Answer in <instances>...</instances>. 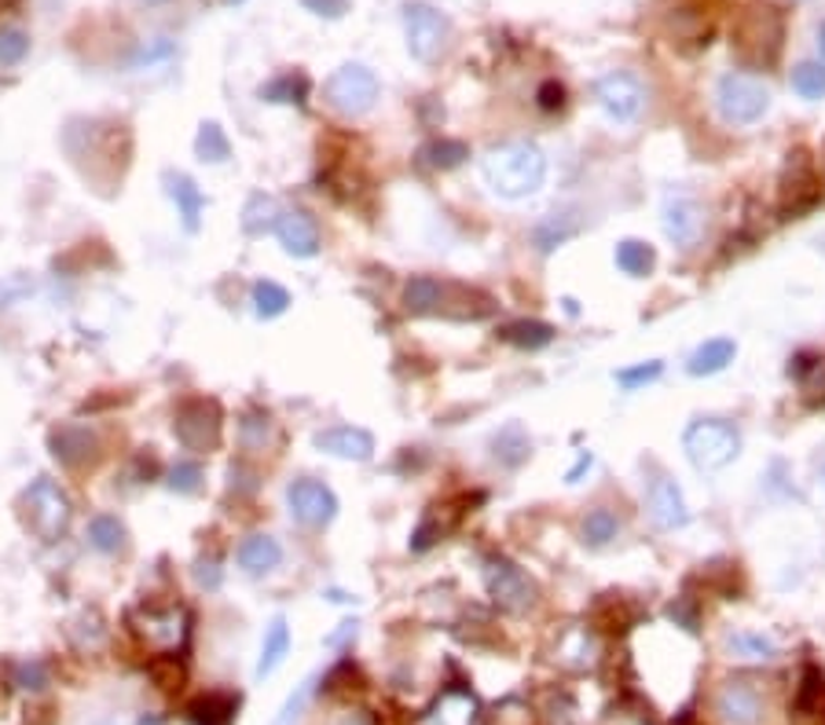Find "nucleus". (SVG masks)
Returning <instances> with one entry per match:
<instances>
[{
    "instance_id": "nucleus-29",
    "label": "nucleus",
    "mask_w": 825,
    "mask_h": 725,
    "mask_svg": "<svg viewBox=\"0 0 825 725\" xmlns=\"http://www.w3.org/2000/svg\"><path fill=\"white\" fill-rule=\"evenodd\" d=\"M580 536H583L587 546H609V542L620 536V517L606 506L591 509L580 524Z\"/></svg>"
},
{
    "instance_id": "nucleus-13",
    "label": "nucleus",
    "mask_w": 825,
    "mask_h": 725,
    "mask_svg": "<svg viewBox=\"0 0 825 725\" xmlns=\"http://www.w3.org/2000/svg\"><path fill=\"white\" fill-rule=\"evenodd\" d=\"M646 509H650V520L657 524L660 531H676V528H682V524L690 520V509H687V499H682V488L671 477H664V472L650 480Z\"/></svg>"
},
{
    "instance_id": "nucleus-14",
    "label": "nucleus",
    "mask_w": 825,
    "mask_h": 725,
    "mask_svg": "<svg viewBox=\"0 0 825 725\" xmlns=\"http://www.w3.org/2000/svg\"><path fill=\"white\" fill-rule=\"evenodd\" d=\"M312 443H316V451H324V455L341 458V462H371L375 458V437L356 426L319 429L316 437H312Z\"/></svg>"
},
{
    "instance_id": "nucleus-46",
    "label": "nucleus",
    "mask_w": 825,
    "mask_h": 725,
    "mask_svg": "<svg viewBox=\"0 0 825 725\" xmlns=\"http://www.w3.org/2000/svg\"><path fill=\"white\" fill-rule=\"evenodd\" d=\"M220 579H225V576H220V568H217L214 557L195 564V582H198L203 590H220Z\"/></svg>"
},
{
    "instance_id": "nucleus-22",
    "label": "nucleus",
    "mask_w": 825,
    "mask_h": 725,
    "mask_svg": "<svg viewBox=\"0 0 825 725\" xmlns=\"http://www.w3.org/2000/svg\"><path fill=\"white\" fill-rule=\"evenodd\" d=\"M529 455H532V440L521 421H507V426L492 437V458H496L499 466L518 469L521 462H529Z\"/></svg>"
},
{
    "instance_id": "nucleus-6",
    "label": "nucleus",
    "mask_w": 825,
    "mask_h": 725,
    "mask_svg": "<svg viewBox=\"0 0 825 725\" xmlns=\"http://www.w3.org/2000/svg\"><path fill=\"white\" fill-rule=\"evenodd\" d=\"M378 96H381V85H378L375 70H367L364 63L338 66L324 85V99L345 118L367 114V110L378 103Z\"/></svg>"
},
{
    "instance_id": "nucleus-4",
    "label": "nucleus",
    "mask_w": 825,
    "mask_h": 725,
    "mask_svg": "<svg viewBox=\"0 0 825 725\" xmlns=\"http://www.w3.org/2000/svg\"><path fill=\"white\" fill-rule=\"evenodd\" d=\"M404 37H408V52L415 56L422 66H434L451 48V19L440 12V8L426 4V0H411L404 8Z\"/></svg>"
},
{
    "instance_id": "nucleus-48",
    "label": "nucleus",
    "mask_w": 825,
    "mask_h": 725,
    "mask_svg": "<svg viewBox=\"0 0 825 725\" xmlns=\"http://www.w3.org/2000/svg\"><path fill=\"white\" fill-rule=\"evenodd\" d=\"M591 466H595V455H587V451H583V455L577 458V466H572V469L566 472V480H569V483H580V480L591 472Z\"/></svg>"
},
{
    "instance_id": "nucleus-50",
    "label": "nucleus",
    "mask_w": 825,
    "mask_h": 725,
    "mask_svg": "<svg viewBox=\"0 0 825 725\" xmlns=\"http://www.w3.org/2000/svg\"><path fill=\"white\" fill-rule=\"evenodd\" d=\"M338 725H371V718H367V714H360V711H352V714H345V718H341Z\"/></svg>"
},
{
    "instance_id": "nucleus-15",
    "label": "nucleus",
    "mask_w": 825,
    "mask_h": 725,
    "mask_svg": "<svg viewBox=\"0 0 825 725\" xmlns=\"http://www.w3.org/2000/svg\"><path fill=\"white\" fill-rule=\"evenodd\" d=\"M271 231H276L279 246H283L290 257L305 260V257L319 254V228L305 209H283V213L276 217V228Z\"/></svg>"
},
{
    "instance_id": "nucleus-45",
    "label": "nucleus",
    "mask_w": 825,
    "mask_h": 725,
    "mask_svg": "<svg viewBox=\"0 0 825 725\" xmlns=\"http://www.w3.org/2000/svg\"><path fill=\"white\" fill-rule=\"evenodd\" d=\"M301 8L319 19H341L349 12V0H301Z\"/></svg>"
},
{
    "instance_id": "nucleus-32",
    "label": "nucleus",
    "mask_w": 825,
    "mask_h": 725,
    "mask_svg": "<svg viewBox=\"0 0 825 725\" xmlns=\"http://www.w3.org/2000/svg\"><path fill=\"white\" fill-rule=\"evenodd\" d=\"M195 155L203 158V161H209V165H220V161L231 158V144H228L225 128H220L217 121H203V125H198Z\"/></svg>"
},
{
    "instance_id": "nucleus-9",
    "label": "nucleus",
    "mask_w": 825,
    "mask_h": 725,
    "mask_svg": "<svg viewBox=\"0 0 825 725\" xmlns=\"http://www.w3.org/2000/svg\"><path fill=\"white\" fill-rule=\"evenodd\" d=\"M595 99L598 107L606 110L609 121L631 125V121L642 114V107H646V88H642V81L635 74H628V70H612V74L598 77Z\"/></svg>"
},
{
    "instance_id": "nucleus-27",
    "label": "nucleus",
    "mask_w": 825,
    "mask_h": 725,
    "mask_svg": "<svg viewBox=\"0 0 825 725\" xmlns=\"http://www.w3.org/2000/svg\"><path fill=\"white\" fill-rule=\"evenodd\" d=\"M612 260H617V268L623 271V275L642 279V275H650L653 265H657V254H653L650 242L623 238V242H617V254H612Z\"/></svg>"
},
{
    "instance_id": "nucleus-35",
    "label": "nucleus",
    "mask_w": 825,
    "mask_h": 725,
    "mask_svg": "<svg viewBox=\"0 0 825 725\" xmlns=\"http://www.w3.org/2000/svg\"><path fill=\"white\" fill-rule=\"evenodd\" d=\"M276 201H271L268 195H250L246 209H243V231L246 235H265L268 228H276Z\"/></svg>"
},
{
    "instance_id": "nucleus-1",
    "label": "nucleus",
    "mask_w": 825,
    "mask_h": 725,
    "mask_svg": "<svg viewBox=\"0 0 825 725\" xmlns=\"http://www.w3.org/2000/svg\"><path fill=\"white\" fill-rule=\"evenodd\" d=\"M481 176L496 191L499 198H529L536 195L547 180V158L536 144L514 139V144H499L481 158Z\"/></svg>"
},
{
    "instance_id": "nucleus-31",
    "label": "nucleus",
    "mask_w": 825,
    "mask_h": 725,
    "mask_svg": "<svg viewBox=\"0 0 825 725\" xmlns=\"http://www.w3.org/2000/svg\"><path fill=\"white\" fill-rule=\"evenodd\" d=\"M250 300H254V311L260 319H276L290 308V294L271 279H257L254 290H250Z\"/></svg>"
},
{
    "instance_id": "nucleus-38",
    "label": "nucleus",
    "mask_w": 825,
    "mask_h": 725,
    "mask_svg": "<svg viewBox=\"0 0 825 725\" xmlns=\"http://www.w3.org/2000/svg\"><path fill=\"white\" fill-rule=\"evenodd\" d=\"M569 235H577V220L569 213H550L543 224L536 228V246L547 254V249H555L558 242H566Z\"/></svg>"
},
{
    "instance_id": "nucleus-26",
    "label": "nucleus",
    "mask_w": 825,
    "mask_h": 725,
    "mask_svg": "<svg viewBox=\"0 0 825 725\" xmlns=\"http://www.w3.org/2000/svg\"><path fill=\"white\" fill-rule=\"evenodd\" d=\"M235 708H239L235 697H228V692H209V697L191 703L187 718L191 725H235Z\"/></svg>"
},
{
    "instance_id": "nucleus-52",
    "label": "nucleus",
    "mask_w": 825,
    "mask_h": 725,
    "mask_svg": "<svg viewBox=\"0 0 825 725\" xmlns=\"http://www.w3.org/2000/svg\"><path fill=\"white\" fill-rule=\"evenodd\" d=\"M818 52H822V59H825V23H822V29H818Z\"/></svg>"
},
{
    "instance_id": "nucleus-42",
    "label": "nucleus",
    "mask_w": 825,
    "mask_h": 725,
    "mask_svg": "<svg viewBox=\"0 0 825 725\" xmlns=\"http://www.w3.org/2000/svg\"><path fill=\"white\" fill-rule=\"evenodd\" d=\"M177 56V45L169 37H158V40H150V45H144L139 52L133 56V66H155V63H162V59H173Z\"/></svg>"
},
{
    "instance_id": "nucleus-17",
    "label": "nucleus",
    "mask_w": 825,
    "mask_h": 725,
    "mask_svg": "<svg viewBox=\"0 0 825 725\" xmlns=\"http://www.w3.org/2000/svg\"><path fill=\"white\" fill-rule=\"evenodd\" d=\"M166 191H169V198H173V206L180 213V224H184V231L195 235L198 224H203V213H206L203 187H198L187 173H166Z\"/></svg>"
},
{
    "instance_id": "nucleus-2",
    "label": "nucleus",
    "mask_w": 825,
    "mask_h": 725,
    "mask_svg": "<svg viewBox=\"0 0 825 725\" xmlns=\"http://www.w3.org/2000/svg\"><path fill=\"white\" fill-rule=\"evenodd\" d=\"M682 451L693 469L719 472L741 455V432L727 418H697L682 432Z\"/></svg>"
},
{
    "instance_id": "nucleus-16",
    "label": "nucleus",
    "mask_w": 825,
    "mask_h": 725,
    "mask_svg": "<svg viewBox=\"0 0 825 725\" xmlns=\"http://www.w3.org/2000/svg\"><path fill=\"white\" fill-rule=\"evenodd\" d=\"M716 711L727 725H760L763 718V697L752 681H727L716 697Z\"/></svg>"
},
{
    "instance_id": "nucleus-23",
    "label": "nucleus",
    "mask_w": 825,
    "mask_h": 725,
    "mask_svg": "<svg viewBox=\"0 0 825 725\" xmlns=\"http://www.w3.org/2000/svg\"><path fill=\"white\" fill-rule=\"evenodd\" d=\"M287 652H290V627H287L283 616H276L265 630V644H260V656H257V667H254L257 678L260 681L271 678V674L283 667Z\"/></svg>"
},
{
    "instance_id": "nucleus-24",
    "label": "nucleus",
    "mask_w": 825,
    "mask_h": 725,
    "mask_svg": "<svg viewBox=\"0 0 825 725\" xmlns=\"http://www.w3.org/2000/svg\"><path fill=\"white\" fill-rule=\"evenodd\" d=\"M88 546L96 553H107V557H114V553L125 550V524L114 517V513H96L93 520H88Z\"/></svg>"
},
{
    "instance_id": "nucleus-3",
    "label": "nucleus",
    "mask_w": 825,
    "mask_h": 725,
    "mask_svg": "<svg viewBox=\"0 0 825 725\" xmlns=\"http://www.w3.org/2000/svg\"><path fill=\"white\" fill-rule=\"evenodd\" d=\"M23 509H26V524L41 542H59L66 536L70 517H74V506H70V495L59 488V480L52 477H37L26 488L23 495Z\"/></svg>"
},
{
    "instance_id": "nucleus-36",
    "label": "nucleus",
    "mask_w": 825,
    "mask_h": 725,
    "mask_svg": "<svg viewBox=\"0 0 825 725\" xmlns=\"http://www.w3.org/2000/svg\"><path fill=\"white\" fill-rule=\"evenodd\" d=\"M312 689H316V678H305L298 685L294 692L287 697V703L279 708V714L271 718L268 725H301V718H305L308 711V700H312Z\"/></svg>"
},
{
    "instance_id": "nucleus-53",
    "label": "nucleus",
    "mask_w": 825,
    "mask_h": 725,
    "mask_svg": "<svg viewBox=\"0 0 825 725\" xmlns=\"http://www.w3.org/2000/svg\"><path fill=\"white\" fill-rule=\"evenodd\" d=\"M147 4H169V0H147Z\"/></svg>"
},
{
    "instance_id": "nucleus-41",
    "label": "nucleus",
    "mask_w": 825,
    "mask_h": 725,
    "mask_svg": "<svg viewBox=\"0 0 825 725\" xmlns=\"http://www.w3.org/2000/svg\"><path fill=\"white\" fill-rule=\"evenodd\" d=\"M664 374V362L660 359H650V362H639V367H623L617 370V385L623 389H639V385H650V381H657Z\"/></svg>"
},
{
    "instance_id": "nucleus-11",
    "label": "nucleus",
    "mask_w": 825,
    "mask_h": 725,
    "mask_svg": "<svg viewBox=\"0 0 825 725\" xmlns=\"http://www.w3.org/2000/svg\"><path fill=\"white\" fill-rule=\"evenodd\" d=\"M173 432L187 451H214L220 443V407L214 400L180 403Z\"/></svg>"
},
{
    "instance_id": "nucleus-7",
    "label": "nucleus",
    "mask_w": 825,
    "mask_h": 725,
    "mask_svg": "<svg viewBox=\"0 0 825 725\" xmlns=\"http://www.w3.org/2000/svg\"><path fill=\"white\" fill-rule=\"evenodd\" d=\"M129 627L147 649L177 652L187 641V612L177 604H139L129 616Z\"/></svg>"
},
{
    "instance_id": "nucleus-19",
    "label": "nucleus",
    "mask_w": 825,
    "mask_h": 725,
    "mask_svg": "<svg viewBox=\"0 0 825 725\" xmlns=\"http://www.w3.org/2000/svg\"><path fill=\"white\" fill-rule=\"evenodd\" d=\"M48 447H52V455L63 462V466H85V462L96 458L99 443L85 426H59L52 429V437H48Z\"/></svg>"
},
{
    "instance_id": "nucleus-47",
    "label": "nucleus",
    "mask_w": 825,
    "mask_h": 725,
    "mask_svg": "<svg viewBox=\"0 0 825 725\" xmlns=\"http://www.w3.org/2000/svg\"><path fill=\"white\" fill-rule=\"evenodd\" d=\"M356 630H360V623H356V619H345L335 634H327L324 644H327V649H341V644L356 641Z\"/></svg>"
},
{
    "instance_id": "nucleus-49",
    "label": "nucleus",
    "mask_w": 825,
    "mask_h": 725,
    "mask_svg": "<svg viewBox=\"0 0 825 725\" xmlns=\"http://www.w3.org/2000/svg\"><path fill=\"white\" fill-rule=\"evenodd\" d=\"M23 681H37V689H45V671L29 663V667H23Z\"/></svg>"
},
{
    "instance_id": "nucleus-12",
    "label": "nucleus",
    "mask_w": 825,
    "mask_h": 725,
    "mask_svg": "<svg viewBox=\"0 0 825 725\" xmlns=\"http://www.w3.org/2000/svg\"><path fill=\"white\" fill-rule=\"evenodd\" d=\"M664 235L676 242L679 249H693L704 235V209L697 198L690 195H668L660 209Z\"/></svg>"
},
{
    "instance_id": "nucleus-43",
    "label": "nucleus",
    "mask_w": 825,
    "mask_h": 725,
    "mask_svg": "<svg viewBox=\"0 0 825 725\" xmlns=\"http://www.w3.org/2000/svg\"><path fill=\"white\" fill-rule=\"evenodd\" d=\"M268 440V415H254L243 421V447L246 451H260Z\"/></svg>"
},
{
    "instance_id": "nucleus-51",
    "label": "nucleus",
    "mask_w": 825,
    "mask_h": 725,
    "mask_svg": "<svg viewBox=\"0 0 825 725\" xmlns=\"http://www.w3.org/2000/svg\"><path fill=\"white\" fill-rule=\"evenodd\" d=\"M136 725H169L162 714H139V722Z\"/></svg>"
},
{
    "instance_id": "nucleus-44",
    "label": "nucleus",
    "mask_w": 825,
    "mask_h": 725,
    "mask_svg": "<svg viewBox=\"0 0 825 725\" xmlns=\"http://www.w3.org/2000/svg\"><path fill=\"white\" fill-rule=\"evenodd\" d=\"M536 99H539V110H547V114H555V110L566 107V88H561L558 81H543L539 93H536Z\"/></svg>"
},
{
    "instance_id": "nucleus-10",
    "label": "nucleus",
    "mask_w": 825,
    "mask_h": 725,
    "mask_svg": "<svg viewBox=\"0 0 825 725\" xmlns=\"http://www.w3.org/2000/svg\"><path fill=\"white\" fill-rule=\"evenodd\" d=\"M287 506H290V517H294L301 528H327V524L338 517L335 491H330L324 480H312V477H298L290 483Z\"/></svg>"
},
{
    "instance_id": "nucleus-18",
    "label": "nucleus",
    "mask_w": 825,
    "mask_h": 725,
    "mask_svg": "<svg viewBox=\"0 0 825 725\" xmlns=\"http://www.w3.org/2000/svg\"><path fill=\"white\" fill-rule=\"evenodd\" d=\"M235 561L246 576H268V572H276L279 561H283V546H279V539L265 536V531H254V536L239 542Z\"/></svg>"
},
{
    "instance_id": "nucleus-20",
    "label": "nucleus",
    "mask_w": 825,
    "mask_h": 725,
    "mask_svg": "<svg viewBox=\"0 0 825 725\" xmlns=\"http://www.w3.org/2000/svg\"><path fill=\"white\" fill-rule=\"evenodd\" d=\"M448 282L434 275H415L404 286V305L415 316H437V311H448Z\"/></svg>"
},
{
    "instance_id": "nucleus-8",
    "label": "nucleus",
    "mask_w": 825,
    "mask_h": 725,
    "mask_svg": "<svg viewBox=\"0 0 825 725\" xmlns=\"http://www.w3.org/2000/svg\"><path fill=\"white\" fill-rule=\"evenodd\" d=\"M485 587L502 612H529L536 604V582L507 557H485Z\"/></svg>"
},
{
    "instance_id": "nucleus-5",
    "label": "nucleus",
    "mask_w": 825,
    "mask_h": 725,
    "mask_svg": "<svg viewBox=\"0 0 825 725\" xmlns=\"http://www.w3.org/2000/svg\"><path fill=\"white\" fill-rule=\"evenodd\" d=\"M716 107L727 125H756V121L767 114L771 93L760 77L752 74H723L716 85Z\"/></svg>"
},
{
    "instance_id": "nucleus-34",
    "label": "nucleus",
    "mask_w": 825,
    "mask_h": 725,
    "mask_svg": "<svg viewBox=\"0 0 825 725\" xmlns=\"http://www.w3.org/2000/svg\"><path fill=\"white\" fill-rule=\"evenodd\" d=\"M727 649H730L738 660H774V652H778V644H774V641L767 638V634L738 630V634H730Z\"/></svg>"
},
{
    "instance_id": "nucleus-39",
    "label": "nucleus",
    "mask_w": 825,
    "mask_h": 725,
    "mask_svg": "<svg viewBox=\"0 0 825 725\" xmlns=\"http://www.w3.org/2000/svg\"><path fill=\"white\" fill-rule=\"evenodd\" d=\"M422 158H426L434 169H456V165H462V158H470V147L462 144V139H437V144H429L426 150H422Z\"/></svg>"
},
{
    "instance_id": "nucleus-40",
    "label": "nucleus",
    "mask_w": 825,
    "mask_h": 725,
    "mask_svg": "<svg viewBox=\"0 0 825 725\" xmlns=\"http://www.w3.org/2000/svg\"><path fill=\"white\" fill-rule=\"evenodd\" d=\"M29 52V37L23 29H0V66H19Z\"/></svg>"
},
{
    "instance_id": "nucleus-37",
    "label": "nucleus",
    "mask_w": 825,
    "mask_h": 725,
    "mask_svg": "<svg viewBox=\"0 0 825 725\" xmlns=\"http://www.w3.org/2000/svg\"><path fill=\"white\" fill-rule=\"evenodd\" d=\"M203 480H206L203 466L191 458H180L177 466H169V472H166V483L177 491V495H195V491L203 488Z\"/></svg>"
},
{
    "instance_id": "nucleus-28",
    "label": "nucleus",
    "mask_w": 825,
    "mask_h": 725,
    "mask_svg": "<svg viewBox=\"0 0 825 725\" xmlns=\"http://www.w3.org/2000/svg\"><path fill=\"white\" fill-rule=\"evenodd\" d=\"M789 374L800 381L803 396L811 403L825 407V356H797V362L789 367Z\"/></svg>"
},
{
    "instance_id": "nucleus-21",
    "label": "nucleus",
    "mask_w": 825,
    "mask_h": 725,
    "mask_svg": "<svg viewBox=\"0 0 825 725\" xmlns=\"http://www.w3.org/2000/svg\"><path fill=\"white\" fill-rule=\"evenodd\" d=\"M733 356H738V345H733L730 337H712L693 348V356L687 359V374H693V378L719 374V370L730 367Z\"/></svg>"
},
{
    "instance_id": "nucleus-25",
    "label": "nucleus",
    "mask_w": 825,
    "mask_h": 725,
    "mask_svg": "<svg viewBox=\"0 0 825 725\" xmlns=\"http://www.w3.org/2000/svg\"><path fill=\"white\" fill-rule=\"evenodd\" d=\"M499 337L507 341V345H514V348L536 352V348H547L550 341H555V327H550V322H539V319H514V322H507V327L499 330Z\"/></svg>"
},
{
    "instance_id": "nucleus-30",
    "label": "nucleus",
    "mask_w": 825,
    "mask_h": 725,
    "mask_svg": "<svg viewBox=\"0 0 825 725\" xmlns=\"http://www.w3.org/2000/svg\"><path fill=\"white\" fill-rule=\"evenodd\" d=\"M305 96H308L305 74H279L268 85H260V99L265 103H305Z\"/></svg>"
},
{
    "instance_id": "nucleus-33",
    "label": "nucleus",
    "mask_w": 825,
    "mask_h": 725,
    "mask_svg": "<svg viewBox=\"0 0 825 725\" xmlns=\"http://www.w3.org/2000/svg\"><path fill=\"white\" fill-rule=\"evenodd\" d=\"M789 85L800 99L818 103V99H825V63H800L797 70H792Z\"/></svg>"
}]
</instances>
